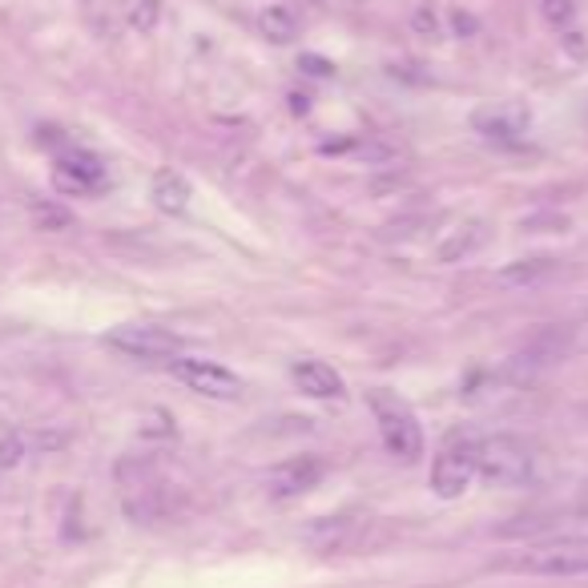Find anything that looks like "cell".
I'll return each instance as SVG.
<instances>
[{
    "label": "cell",
    "instance_id": "cell-11",
    "mask_svg": "<svg viewBox=\"0 0 588 588\" xmlns=\"http://www.w3.org/2000/svg\"><path fill=\"white\" fill-rule=\"evenodd\" d=\"M483 242H488V226H483L480 218H468L464 226H455V230H448V238L436 246V262H464L468 255H476L480 250Z\"/></svg>",
    "mask_w": 588,
    "mask_h": 588
},
{
    "label": "cell",
    "instance_id": "cell-18",
    "mask_svg": "<svg viewBox=\"0 0 588 588\" xmlns=\"http://www.w3.org/2000/svg\"><path fill=\"white\" fill-rule=\"evenodd\" d=\"M33 218H37L45 230H61V226H69V222H73V218H69L61 206H40V201L33 206Z\"/></svg>",
    "mask_w": 588,
    "mask_h": 588
},
{
    "label": "cell",
    "instance_id": "cell-7",
    "mask_svg": "<svg viewBox=\"0 0 588 588\" xmlns=\"http://www.w3.org/2000/svg\"><path fill=\"white\" fill-rule=\"evenodd\" d=\"M327 476V464H322L319 455H291V460H282L274 464L267 476V492L286 500V495H303L310 492L315 483Z\"/></svg>",
    "mask_w": 588,
    "mask_h": 588
},
{
    "label": "cell",
    "instance_id": "cell-3",
    "mask_svg": "<svg viewBox=\"0 0 588 588\" xmlns=\"http://www.w3.org/2000/svg\"><path fill=\"white\" fill-rule=\"evenodd\" d=\"M516 573L532 576H585L588 573V536H564V540H549L536 549L520 552L512 561Z\"/></svg>",
    "mask_w": 588,
    "mask_h": 588
},
{
    "label": "cell",
    "instance_id": "cell-8",
    "mask_svg": "<svg viewBox=\"0 0 588 588\" xmlns=\"http://www.w3.org/2000/svg\"><path fill=\"white\" fill-rule=\"evenodd\" d=\"M528 109L524 106H512V101H500V106H488L480 109L471 125H476V134H483L488 142H516V137L528 130Z\"/></svg>",
    "mask_w": 588,
    "mask_h": 588
},
{
    "label": "cell",
    "instance_id": "cell-2",
    "mask_svg": "<svg viewBox=\"0 0 588 588\" xmlns=\"http://www.w3.org/2000/svg\"><path fill=\"white\" fill-rule=\"evenodd\" d=\"M371 412H375V424H379V436L388 443V452L403 464H412L424 455V431L415 424L412 407L400 400V395H391V391H371Z\"/></svg>",
    "mask_w": 588,
    "mask_h": 588
},
{
    "label": "cell",
    "instance_id": "cell-6",
    "mask_svg": "<svg viewBox=\"0 0 588 588\" xmlns=\"http://www.w3.org/2000/svg\"><path fill=\"white\" fill-rule=\"evenodd\" d=\"M476 480V443H448L431 464V492L440 500L464 495Z\"/></svg>",
    "mask_w": 588,
    "mask_h": 588
},
{
    "label": "cell",
    "instance_id": "cell-20",
    "mask_svg": "<svg viewBox=\"0 0 588 588\" xmlns=\"http://www.w3.org/2000/svg\"><path fill=\"white\" fill-rule=\"evenodd\" d=\"M415 25H419V28H424V33H428V28H436V21H431L428 13H419V16H415Z\"/></svg>",
    "mask_w": 588,
    "mask_h": 588
},
{
    "label": "cell",
    "instance_id": "cell-16",
    "mask_svg": "<svg viewBox=\"0 0 588 588\" xmlns=\"http://www.w3.org/2000/svg\"><path fill=\"white\" fill-rule=\"evenodd\" d=\"M158 16H161V0H134L130 25H134L137 33H154V28H158Z\"/></svg>",
    "mask_w": 588,
    "mask_h": 588
},
{
    "label": "cell",
    "instance_id": "cell-14",
    "mask_svg": "<svg viewBox=\"0 0 588 588\" xmlns=\"http://www.w3.org/2000/svg\"><path fill=\"white\" fill-rule=\"evenodd\" d=\"M149 198H154V206H158L161 215H182L194 194H189V182L182 174L161 170V174L154 177V186H149Z\"/></svg>",
    "mask_w": 588,
    "mask_h": 588
},
{
    "label": "cell",
    "instance_id": "cell-12",
    "mask_svg": "<svg viewBox=\"0 0 588 588\" xmlns=\"http://www.w3.org/2000/svg\"><path fill=\"white\" fill-rule=\"evenodd\" d=\"M552 274H556V258L540 255V258H516L509 267H500L495 270V282L509 286V291H524V286H540Z\"/></svg>",
    "mask_w": 588,
    "mask_h": 588
},
{
    "label": "cell",
    "instance_id": "cell-1",
    "mask_svg": "<svg viewBox=\"0 0 588 588\" xmlns=\"http://www.w3.org/2000/svg\"><path fill=\"white\" fill-rule=\"evenodd\" d=\"M536 471L532 448L516 436H488L476 443V476L492 488H524Z\"/></svg>",
    "mask_w": 588,
    "mask_h": 588
},
{
    "label": "cell",
    "instance_id": "cell-10",
    "mask_svg": "<svg viewBox=\"0 0 588 588\" xmlns=\"http://www.w3.org/2000/svg\"><path fill=\"white\" fill-rule=\"evenodd\" d=\"M53 182L65 194H89L106 182V170H101V161L89 158V154H65V158H57V170H53Z\"/></svg>",
    "mask_w": 588,
    "mask_h": 588
},
{
    "label": "cell",
    "instance_id": "cell-15",
    "mask_svg": "<svg viewBox=\"0 0 588 588\" xmlns=\"http://www.w3.org/2000/svg\"><path fill=\"white\" fill-rule=\"evenodd\" d=\"M258 28H262V37L274 40V45H291L298 37V16L286 9V4H270L267 13L258 16Z\"/></svg>",
    "mask_w": 588,
    "mask_h": 588
},
{
    "label": "cell",
    "instance_id": "cell-13",
    "mask_svg": "<svg viewBox=\"0 0 588 588\" xmlns=\"http://www.w3.org/2000/svg\"><path fill=\"white\" fill-rule=\"evenodd\" d=\"M359 528L363 524L351 520V516H322V520L307 532V540L319 552H339V549H351V544L359 540Z\"/></svg>",
    "mask_w": 588,
    "mask_h": 588
},
{
    "label": "cell",
    "instance_id": "cell-17",
    "mask_svg": "<svg viewBox=\"0 0 588 588\" xmlns=\"http://www.w3.org/2000/svg\"><path fill=\"white\" fill-rule=\"evenodd\" d=\"M540 13H544V21H549L552 28H561L573 21L576 9H573V0H540Z\"/></svg>",
    "mask_w": 588,
    "mask_h": 588
},
{
    "label": "cell",
    "instance_id": "cell-19",
    "mask_svg": "<svg viewBox=\"0 0 588 588\" xmlns=\"http://www.w3.org/2000/svg\"><path fill=\"white\" fill-rule=\"evenodd\" d=\"M21 455H25V440H21V436H9V440L0 443V468L21 464Z\"/></svg>",
    "mask_w": 588,
    "mask_h": 588
},
{
    "label": "cell",
    "instance_id": "cell-9",
    "mask_svg": "<svg viewBox=\"0 0 588 588\" xmlns=\"http://www.w3.org/2000/svg\"><path fill=\"white\" fill-rule=\"evenodd\" d=\"M291 379H294V388L303 391V395H310V400H339V395H343V375L322 359L294 363Z\"/></svg>",
    "mask_w": 588,
    "mask_h": 588
},
{
    "label": "cell",
    "instance_id": "cell-4",
    "mask_svg": "<svg viewBox=\"0 0 588 588\" xmlns=\"http://www.w3.org/2000/svg\"><path fill=\"white\" fill-rule=\"evenodd\" d=\"M106 343L113 351H121L125 359H142V363H158V359H174L182 351V339L166 327H154V322H125L118 331L106 334Z\"/></svg>",
    "mask_w": 588,
    "mask_h": 588
},
{
    "label": "cell",
    "instance_id": "cell-5",
    "mask_svg": "<svg viewBox=\"0 0 588 588\" xmlns=\"http://www.w3.org/2000/svg\"><path fill=\"white\" fill-rule=\"evenodd\" d=\"M177 383H186L194 395H206V400L218 403H234L242 400V379L234 371H226L222 363L210 359H174L170 363Z\"/></svg>",
    "mask_w": 588,
    "mask_h": 588
}]
</instances>
